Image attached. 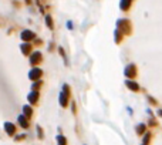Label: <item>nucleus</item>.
Returning <instances> with one entry per match:
<instances>
[{"label": "nucleus", "instance_id": "0eeeda50", "mask_svg": "<svg viewBox=\"0 0 162 145\" xmlns=\"http://www.w3.org/2000/svg\"><path fill=\"white\" fill-rule=\"evenodd\" d=\"M37 98H39V93H37V91H33V93H30V95H28V101H30L31 104L37 102Z\"/></svg>", "mask_w": 162, "mask_h": 145}, {"label": "nucleus", "instance_id": "423d86ee", "mask_svg": "<svg viewBox=\"0 0 162 145\" xmlns=\"http://www.w3.org/2000/svg\"><path fill=\"white\" fill-rule=\"evenodd\" d=\"M4 128H6V132L9 134V135H13V134H14V131H16L14 125H13L12 122H6V124H4Z\"/></svg>", "mask_w": 162, "mask_h": 145}, {"label": "nucleus", "instance_id": "dca6fc26", "mask_svg": "<svg viewBox=\"0 0 162 145\" xmlns=\"http://www.w3.org/2000/svg\"><path fill=\"white\" fill-rule=\"evenodd\" d=\"M149 139H151V134H149V132H147V134L144 135V144L147 145L148 142H149Z\"/></svg>", "mask_w": 162, "mask_h": 145}, {"label": "nucleus", "instance_id": "412c9836", "mask_svg": "<svg viewBox=\"0 0 162 145\" xmlns=\"http://www.w3.org/2000/svg\"><path fill=\"white\" fill-rule=\"evenodd\" d=\"M144 145H145V144H144Z\"/></svg>", "mask_w": 162, "mask_h": 145}, {"label": "nucleus", "instance_id": "6ab92c4d", "mask_svg": "<svg viewBox=\"0 0 162 145\" xmlns=\"http://www.w3.org/2000/svg\"><path fill=\"white\" fill-rule=\"evenodd\" d=\"M158 115L159 117H162V110H158Z\"/></svg>", "mask_w": 162, "mask_h": 145}, {"label": "nucleus", "instance_id": "6e6552de", "mask_svg": "<svg viewBox=\"0 0 162 145\" xmlns=\"http://www.w3.org/2000/svg\"><path fill=\"white\" fill-rule=\"evenodd\" d=\"M18 122H20V125H22L23 128H28V122H27V120H26V115H20V117H18Z\"/></svg>", "mask_w": 162, "mask_h": 145}, {"label": "nucleus", "instance_id": "2eb2a0df", "mask_svg": "<svg viewBox=\"0 0 162 145\" xmlns=\"http://www.w3.org/2000/svg\"><path fill=\"white\" fill-rule=\"evenodd\" d=\"M22 50H23V53H24V54H27V53L30 51V46H28V44H23V46H22Z\"/></svg>", "mask_w": 162, "mask_h": 145}, {"label": "nucleus", "instance_id": "f03ea898", "mask_svg": "<svg viewBox=\"0 0 162 145\" xmlns=\"http://www.w3.org/2000/svg\"><path fill=\"white\" fill-rule=\"evenodd\" d=\"M22 38L24 41H30V40H33L34 38V33L33 31H30V30H24L22 33Z\"/></svg>", "mask_w": 162, "mask_h": 145}, {"label": "nucleus", "instance_id": "a211bd4d", "mask_svg": "<svg viewBox=\"0 0 162 145\" xmlns=\"http://www.w3.org/2000/svg\"><path fill=\"white\" fill-rule=\"evenodd\" d=\"M148 100H149V101L152 102V104H156V101H155V100L152 98V97H148Z\"/></svg>", "mask_w": 162, "mask_h": 145}, {"label": "nucleus", "instance_id": "aec40b11", "mask_svg": "<svg viewBox=\"0 0 162 145\" xmlns=\"http://www.w3.org/2000/svg\"><path fill=\"white\" fill-rule=\"evenodd\" d=\"M26 2H27V3H31V0H26Z\"/></svg>", "mask_w": 162, "mask_h": 145}, {"label": "nucleus", "instance_id": "9b49d317", "mask_svg": "<svg viewBox=\"0 0 162 145\" xmlns=\"http://www.w3.org/2000/svg\"><path fill=\"white\" fill-rule=\"evenodd\" d=\"M129 4H131V0H121V9L122 10L129 9Z\"/></svg>", "mask_w": 162, "mask_h": 145}, {"label": "nucleus", "instance_id": "9d476101", "mask_svg": "<svg viewBox=\"0 0 162 145\" xmlns=\"http://www.w3.org/2000/svg\"><path fill=\"white\" fill-rule=\"evenodd\" d=\"M60 104H61L63 107H65V105H67V95H65V93H61V94H60Z\"/></svg>", "mask_w": 162, "mask_h": 145}, {"label": "nucleus", "instance_id": "f8f14e48", "mask_svg": "<svg viewBox=\"0 0 162 145\" xmlns=\"http://www.w3.org/2000/svg\"><path fill=\"white\" fill-rule=\"evenodd\" d=\"M23 112H24V115H26V117H30V115H31V112H33V111H31V108L28 107V105H24V107H23Z\"/></svg>", "mask_w": 162, "mask_h": 145}, {"label": "nucleus", "instance_id": "f257e3e1", "mask_svg": "<svg viewBox=\"0 0 162 145\" xmlns=\"http://www.w3.org/2000/svg\"><path fill=\"white\" fill-rule=\"evenodd\" d=\"M41 73H43V71L40 70V68H33V70L30 71L28 77H30L31 80H39V78H40V75H41Z\"/></svg>", "mask_w": 162, "mask_h": 145}, {"label": "nucleus", "instance_id": "ddd939ff", "mask_svg": "<svg viewBox=\"0 0 162 145\" xmlns=\"http://www.w3.org/2000/svg\"><path fill=\"white\" fill-rule=\"evenodd\" d=\"M57 142H58V145H65V138L61 137V135H58L57 137Z\"/></svg>", "mask_w": 162, "mask_h": 145}, {"label": "nucleus", "instance_id": "4468645a", "mask_svg": "<svg viewBox=\"0 0 162 145\" xmlns=\"http://www.w3.org/2000/svg\"><path fill=\"white\" fill-rule=\"evenodd\" d=\"M46 23L49 26V28H53V22H51V17L50 16H46Z\"/></svg>", "mask_w": 162, "mask_h": 145}, {"label": "nucleus", "instance_id": "20e7f679", "mask_svg": "<svg viewBox=\"0 0 162 145\" xmlns=\"http://www.w3.org/2000/svg\"><path fill=\"white\" fill-rule=\"evenodd\" d=\"M40 60H41V53L40 51H36V53L31 54V57H30V63L31 64H37Z\"/></svg>", "mask_w": 162, "mask_h": 145}, {"label": "nucleus", "instance_id": "7ed1b4c3", "mask_svg": "<svg viewBox=\"0 0 162 145\" xmlns=\"http://www.w3.org/2000/svg\"><path fill=\"white\" fill-rule=\"evenodd\" d=\"M135 70H137L135 65L134 64H129L128 67L125 68V75H127V77H134V75L137 74V71H135Z\"/></svg>", "mask_w": 162, "mask_h": 145}, {"label": "nucleus", "instance_id": "39448f33", "mask_svg": "<svg viewBox=\"0 0 162 145\" xmlns=\"http://www.w3.org/2000/svg\"><path fill=\"white\" fill-rule=\"evenodd\" d=\"M125 84H127V87H128L129 90H132V91H138V90H139V85L132 80H127Z\"/></svg>", "mask_w": 162, "mask_h": 145}, {"label": "nucleus", "instance_id": "f3484780", "mask_svg": "<svg viewBox=\"0 0 162 145\" xmlns=\"http://www.w3.org/2000/svg\"><path fill=\"white\" fill-rule=\"evenodd\" d=\"M39 87H40V81H36V83H34V85H33V88H34V90H37Z\"/></svg>", "mask_w": 162, "mask_h": 145}, {"label": "nucleus", "instance_id": "1a4fd4ad", "mask_svg": "<svg viewBox=\"0 0 162 145\" xmlns=\"http://www.w3.org/2000/svg\"><path fill=\"white\" fill-rule=\"evenodd\" d=\"M145 131H147V125H145V124H138L137 125V132L139 134V135H142Z\"/></svg>", "mask_w": 162, "mask_h": 145}]
</instances>
